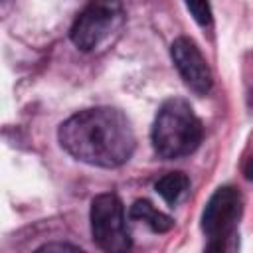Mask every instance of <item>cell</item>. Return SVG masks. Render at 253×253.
I'll return each mask as SVG.
<instances>
[{"label":"cell","mask_w":253,"mask_h":253,"mask_svg":"<svg viewBox=\"0 0 253 253\" xmlns=\"http://www.w3.org/2000/svg\"><path fill=\"white\" fill-rule=\"evenodd\" d=\"M243 174H245V178H247V180H251V182H253V154H251V158L245 162Z\"/></svg>","instance_id":"cell-11"},{"label":"cell","mask_w":253,"mask_h":253,"mask_svg":"<svg viewBox=\"0 0 253 253\" xmlns=\"http://www.w3.org/2000/svg\"><path fill=\"white\" fill-rule=\"evenodd\" d=\"M243 211V198L233 186H219L202 211V231L208 237L210 251H225L233 247L237 225Z\"/></svg>","instance_id":"cell-4"},{"label":"cell","mask_w":253,"mask_h":253,"mask_svg":"<svg viewBox=\"0 0 253 253\" xmlns=\"http://www.w3.org/2000/svg\"><path fill=\"white\" fill-rule=\"evenodd\" d=\"M123 26V0H89L73 20L69 40L79 51L91 53L113 43Z\"/></svg>","instance_id":"cell-3"},{"label":"cell","mask_w":253,"mask_h":253,"mask_svg":"<svg viewBox=\"0 0 253 253\" xmlns=\"http://www.w3.org/2000/svg\"><path fill=\"white\" fill-rule=\"evenodd\" d=\"M61 148L79 162L97 168H119L130 160L136 138L126 115L115 107H91L59 125Z\"/></svg>","instance_id":"cell-1"},{"label":"cell","mask_w":253,"mask_h":253,"mask_svg":"<svg viewBox=\"0 0 253 253\" xmlns=\"http://www.w3.org/2000/svg\"><path fill=\"white\" fill-rule=\"evenodd\" d=\"M154 190L158 192V196L168 204V206H176L190 190V178L184 172H168L162 178L156 180Z\"/></svg>","instance_id":"cell-8"},{"label":"cell","mask_w":253,"mask_h":253,"mask_svg":"<svg viewBox=\"0 0 253 253\" xmlns=\"http://www.w3.org/2000/svg\"><path fill=\"white\" fill-rule=\"evenodd\" d=\"M170 57L174 61V67L178 69L180 77L184 79L186 87L196 95H208L213 85V77L210 71V65L200 51L198 43L188 38L180 36L170 45Z\"/></svg>","instance_id":"cell-6"},{"label":"cell","mask_w":253,"mask_h":253,"mask_svg":"<svg viewBox=\"0 0 253 253\" xmlns=\"http://www.w3.org/2000/svg\"><path fill=\"white\" fill-rule=\"evenodd\" d=\"M53 249H57V251H65V249L77 251L79 247L77 245H69V243H45V245L40 247V251H53Z\"/></svg>","instance_id":"cell-10"},{"label":"cell","mask_w":253,"mask_h":253,"mask_svg":"<svg viewBox=\"0 0 253 253\" xmlns=\"http://www.w3.org/2000/svg\"><path fill=\"white\" fill-rule=\"evenodd\" d=\"M89 219L91 235L99 249L109 253H123L130 249L132 241L126 227L125 206L117 194L107 192L95 196L91 202Z\"/></svg>","instance_id":"cell-5"},{"label":"cell","mask_w":253,"mask_h":253,"mask_svg":"<svg viewBox=\"0 0 253 253\" xmlns=\"http://www.w3.org/2000/svg\"><path fill=\"white\" fill-rule=\"evenodd\" d=\"M128 215L136 221H142L144 225H148L156 233H166L174 227V219L170 215H166L164 211L156 210L148 200H136L130 206Z\"/></svg>","instance_id":"cell-7"},{"label":"cell","mask_w":253,"mask_h":253,"mask_svg":"<svg viewBox=\"0 0 253 253\" xmlns=\"http://www.w3.org/2000/svg\"><path fill=\"white\" fill-rule=\"evenodd\" d=\"M186 2V8L188 12L192 14V18L196 20L198 26L202 28H208L211 26V6H210V0H184Z\"/></svg>","instance_id":"cell-9"},{"label":"cell","mask_w":253,"mask_h":253,"mask_svg":"<svg viewBox=\"0 0 253 253\" xmlns=\"http://www.w3.org/2000/svg\"><path fill=\"white\" fill-rule=\"evenodd\" d=\"M152 148L164 160H176L196 152L204 138V126L192 105L182 97L166 99L152 123Z\"/></svg>","instance_id":"cell-2"}]
</instances>
